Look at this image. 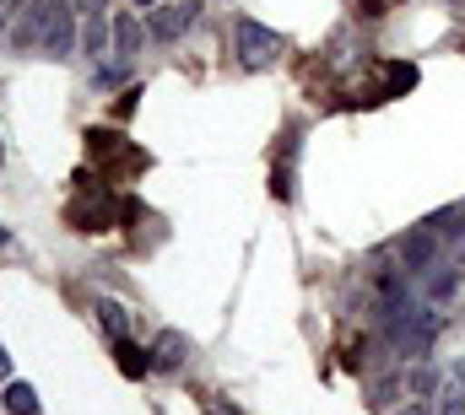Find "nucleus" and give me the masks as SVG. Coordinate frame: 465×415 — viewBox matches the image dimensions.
Masks as SVG:
<instances>
[{
  "mask_svg": "<svg viewBox=\"0 0 465 415\" xmlns=\"http://www.w3.org/2000/svg\"><path fill=\"white\" fill-rule=\"evenodd\" d=\"M232 54H238L243 71H265V65H276L287 54V38L276 27H260L254 16H238L232 22Z\"/></svg>",
  "mask_w": 465,
  "mask_h": 415,
  "instance_id": "obj_1",
  "label": "nucleus"
},
{
  "mask_svg": "<svg viewBox=\"0 0 465 415\" xmlns=\"http://www.w3.org/2000/svg\"><path fill=\"white\" fill-rule=\"evenodd\" d=\"M44 54H54V60H65L71 49H76V5L71 0H54V16H49V33H44V43H38Z\"/></svg>",
  "mask_w": 465,
  "mask_h": 415,
  "instance_id": "obj_2",
  "label": "nucleus"
},
{
  "mask_svg": "<svg viewBox=\"0 0 465 415\" xmlns=\"http://www.w3.org/2000/svg\"><path fill=\"white\" fill-rule=\"evenodd\" d=\"M190 22H195V0H184V5H152V11H146V33H152L157 43H173Z\"/></svg>",
  "mask_w": 465,
  "mask_h": 415,
  "instance_id": "obj_3",
  "label": "nucleus"
},
{
  "mask_svg": "<svg viewBox=\"0 0 465 415\" xmlns=\"http://www.w3.org/2000/svg\"><path fill=\"white\" fill-rule=\"evenodd\" d=\"M146 356H152V372H179V367L190 362V334H179V329H157Z\"/></svg>",
  "mask_w": 465,
  "mask_h": 415,
  "instance_id": "obj_4",
  "label": "nucleus"
},
{
  "mask_svg": "<svg viewBox=\"0 0 465 415\" xmlns=\"http://www.w3.org/2000/svg\"><path fill=\"white\" fill-rule=\"evenodd\" d=\"M49 16H54V0H33L11 27V49H38L44 33H49Z\"/></svg>",
  "mask_w": 465,
  "mask_h": 415,
  "instance_id": "obj_5",
  "label": "nucleus"
},
{
  "mask_svg": "<svg viewBox=\"0 0 465 415\" xmlns=\"http://www.w3.org/2000/svg\"><path fill=\"white\" fill-rule=\"evenodd\" d=\"M292 162H298V130L282 135V162H276V173H271V195H276V200H292Z\"/></svg>",
  "mask_w": 465,
  "mask_h": 415,
  "instance_id": "obj_6",
  "label": "nucleus"
},
{
  "mask_svg": "<svg viewBox=\"0 0 465 415\" xmlns=\"http://www.w3.org/2000/svg\"><path fill=\"white\" fill-rule=\"evenodd\" d=\"M109 43H114V16H87V22H82V49H87V54L104 65Z\"/></svg>",
  "mask_w": 465,
  "mask_h": 415,
  "instance_id": "obj_7",
  "label": "nucleus"
},
{
  "mask_svg": "<svg viewBox=\"0 0 465 415\" xmlns=\"http://www.w3.org/2000/svg\"><path fill=\"white\" fill-rule=\"evenodd\" d=\"M114 54H119V65H130L141 54V22H135V11H119L114 16Z\"/></svg>",
  "mask_w": 465,
  "mask_h": 415,
  "instance_id": "obj_8",
  "label": "nucleus"
},
{
  "mask_svg": "<svg viewBox=\"0 0 465 415\" xmlns=\"http://www.w3.org/2000/svg\"><path fill=\"white\" fill-rule=\"evenodd\" d=\"M93 313H98V329H104V334H109L114 345H119V340H130V313L119 308L114 297H104V303H98Z\"/></svg>",
  "mask_w": 465,
  "mask_h": 415,
  "instance_id": "obj_9",
  "label": "nucleus"
},
{
  "mask_svg": "<svg viewBox=\"0 0 465 415\" xmlns=\"http://www.w3.org/2000/svg\"><path fill=\"white\" fill-rule=\"evenodd\" d=\"M439 389H444V378H439L433 367H411V372H406V394H411V400H439Z\"/></svg>",
  "mask_w": 465,
  "mask_h": 415,
  "instance_id": "obj_10",
  "label": "nucleus"
},
{
  "mask_svg": "<svg viewBox=\"0 0 465 415\" xmlns=\"http://www.w3.org/2000/svg\"><path fill=\"white\" fill-rule=\"evenodd\" d=\"M5 415H44L38 410V394H33V383H5Z\"/></svg>",
  "mask_w": 465,
  "mask_h": 415,
  "instance_id": "obj_11",
  "label": "nucleus"
},
{
  "mask_svg": "<svg viewBox=\"0 0 465 415\" xmlns=\"http://www.w3.org/2000/svg\"><path fill=\"white\" fill-rule=\"evenodd\" d=\"M433 415H465V383L455 372L444 378V389H439V400H433Z\"/></svg>",
  "mask_w": 465,
  "mask_h": 415,
  "instance_id": "obj_12",
  "label": "nucleus"
},
{
  "mask_svg": "<svg viewBox=\"0 0 465 415\" xmlns=\"http://www.w3.org/2000/svg\"><path fill=\"white\" fill-rule=\"evenodd\" d=\"M417 87V65H390L384 71V92L379 98H401V92H411Z\"/></svg>",
  "mask_w": 465,
  "mask_h": 415,
  "instance_id": "obj_13",
  "label": "nucleus"
},
{
  "mask_svg": "<svg viewBox=\"0 0 465 415\" xmlns=\"http://www.w3.org/2000/svg\"><path fill=\"white\" fill-rule=\"evenodd\" d=\"M119 367H124L130 378H141V372L152 367V356H141V351H135V340H119Z\"/></svg>",
  "mask_w": 465,
  "mask_h": 415,
  "instance_id": "obj_14",
  "label": "nucleus"
},
{
  "mask_svg": "<svg viewBox=\"0 0 465 415\" xmlns=\"http://www.w3.org/2000/svg\"><path fill=\"white\" fill-rule=\"evenodd\" d=\"M33 0H0V43H11V27H16V16L27 11Z\"/></svg>",
  "mask_w": 465,
  "mask_h": 415,
  "instance_id": "obj_15",
  "label": "nucleus"
},
{
  "mask_svg": "<svg viewBox=\"0 0 465 415\" xmlns=\"http://www.w3.org/2000/svg\"><path fill=\"white\" fill-rule=\"evenodd\" d=\"M124 82V65H98V87H119Z\"/></svg>",
  "mask_w": 465,
  "mask_h": 415,
  "instance_id": "obj_16",
  "label": "nucleus"
},
{
  "mask_svg": "<svg viewBox=\"0 0 465 415\" xmlns=\"http://www.w3.org/2000/svg\"><path fill=\"white\" fill-rule=\"evenodd\" d=\"M71 5H76V16L87 22V16H104V5H109V0H71Z\"/></svg>",
  "mask_w": 465,
  "mask_h": 415,
  "instance_id": "obj_17",
  "label": "nucleus"
},
{
  "mask_svg": "<svg viewBox=\"0 0 465 415\" xmlns=\"http://www.w3.org/2000/svg\"><path fill=\"white\" fill-rule=\"evenodd\" d=\"M395 415H433V400H406Z\"/></svg>",
  "mask_w": 465,
  "mask_h": 415,
  "instance_id": "obj_18",
  "label": "nucleus"
},
{
  "mask_svg": "<svg viewBox=\"0 0 465 415\" xmlns=\"http://www.w3.org/2000/svg\"><path fill=\"white\" fill-rule=\"evenodd\" d=\"M0 378H11V356H5V345H0Z\"/></svg>",
  "mask_w": 465,
  "mask_h": 415,
  "instance_id": "obj_19",
  "label": "nucleus"
},
{
  "mask_svg": "<svg viewBox=\"0 0 465 415\" xmlns=\"http://www.w3.org/2000/svg\"><path fill=\"white\" fill-rule=\"evenodd\" d=\"M206 415H238V410H228V405H206Z\"/></svg>",
  "mask_w": 465,
  "mask_h": 415,
  "instance_id": "obj_20",
  "label": "nucleus"
},
{
  "mask_svg": "<svg viewBox=\"0 0 465 415\" xmlns=\"http://www.w3.org/2000/svg\"><path fill=\"white\" fill-rule=\"evenodd\" d=\"M135 5H157V0H135Z\"/></svg>",
  "mask_w": 465,
  "mask_h": 415,
  "instance_id": "obj_21",
  "label": "nucleus"
},
{
  "mask_svg": "<svg viewBox=\"0 0 465 415\" xmlns=\"http://www.w3.org/2000/svg\"><path fill=\"white\" fill-rule=\"evenodd\" d=\"M450 5H465V0H450Z\"/></svg>",
  "mask_w": 465,
  "mask_h": 415,
  "instance_id": "obj_22",
  "label": "nucleus"
},
{
  "mask_svg": "<svg viewBox=\"0 0 465 415\" xmlns=\"http://www.w3.org/2000/svg\"><path fill=\"white\" fill-rule=\"evenodd\" d=\"M0 248H5V237H0Z\"/></svg>",
  "mask_w": 465,
  "mask_h": 415,
  "instance_id": "obj_23",
  "label": "nucleus"
}]
</instances>
